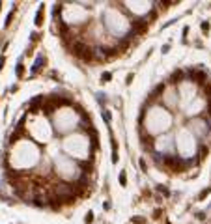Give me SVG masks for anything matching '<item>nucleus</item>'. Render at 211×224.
I'll list each match as a JSON object with an SVG mask.
<instances>
[{
  "label": "nucleus",
  "mask_w": 211,
  "mask_h": 224,
  "mask_svg": "<svg viewBox=\"0 0 211 224\" xmlns=\"http://www.w3.org/2000/svg\"><path fill=\"white\" fill-rule=\"evenodd\" d=\"M120 183H122V185H125V183H127V177H125V174H123V172L120 174Z\"/></svg>",
  "instance_id": "obj_8"
},
{
  "label": "nucleus",
  "mask_w": 211,
  "mask_h": 224,
  "mask_svg": "<svg viewBox=\"0 0 211 224\" xmlns=\"http://www.w3.org/2000/svg\"><path fill=\"white\" fill-rule=\"evenodd\" d=\"M181 79H183V71H174V75H172V79H170V82H174V84H178V82H181Z\"/></svg>",
  "instance_id": "obj_3"
},
{
  "label": "nucleus",
  "mask_w": 211,
  "mask_h": 224,
  "mask_svg": "<svg viewBox=\"0 0 211 224\" xmlns=\"http://www.w3.org/2000/svg\"><path fill=\"white\" fill-rule=\"evenodd\" d=\"M202 32H204V34L209 32V25H207V22H202Z\"/></svg>",
  "instance_id": "obj_9"
},
{
  "label": "nucleus",
  "mask_w": 211,
  "mask_h": 224,
  "mask_svg": "<svg viewBox=\"0 0 211 224\" xmlns=\"http://www.w3.org/2000/svg\"><path fill=\"white\" fill-rule=\"evenodd\" d=\"M92 220H93V215H92V213H88V215H86V222H92Z\"/></svg>",
  "instance_id": "obj_11"
},
{
  "label": "nucleus",
  "mask_w": 211,
  "mask_h": 224,
  "mask_svg": "<svg viewBox=\"0 0 211 224\" xmlns=\"http://www.w3.org/2000/svg\"><path fill=\"white\" fill-rule=\"evenodd\" d=\"M103 118H105L107 122H110V114H108V112H103Z\"/></svg>",
  "instance_id": "obj_12"
},
{
  "label": "nucleus",
  "mask_w": 211,
  "mask_h": 224,
  "mask_svg": "<svg viewBox=\"0 0 211 224\" xmlns=\"http://www.w3.org/2000/svg\"><path fill=\"white\" fill-rule=\"evenodd\" d=\"M43 64H45V58H43V56H39V58H37V62H36V64H34V67H32V71H34V73H36V71H39Z\"/></svg>",
  "instance_id": "obj_5"
},
{
  "label": "nucleus",
  "mask_w": 211,
  "mask_h": 224,
  "mask_svg": "<svg viewBox=\"0 0 211 224\" xmlns=\"http://www.w3.org/2000/svg\"><path fill=\"white\" fill-rule=\"evenodd\" d=\"M17 75H19V77L22 75V65H19V67H17Z\"/></svg>",
  "instance_id": "obj_15"
},
{
  "label": "nucleus",
  "mask_w": 211,
  "mask_h": 224,
  "mask_svg": "<svg viewBox=\"0 0 211 224\" xmlns=\"http://www.w3.org/2000/svg\"><path fill=\"white\" fill-rule=\"evenodd\" d=\"M41 19H43V6L39 8V11H37V15H36V25H41Z\"/></svg>",
  "instance_id": "obj_6"
},
{
  "label": "nucleus",
  "mask_w": 211,
  "mask_h": 224,
  "mask_svg": "<svg viewBox=\"0 0 211 224\" xmlns=\"http://www.w3.org/2000/svg\"><path fill=\"white\" fill-rule=\"evenodd\" d=\"M79 164H80V166H82V168H84V170H88V168H92V166H90V164H88V163H84V161H80V163H79Z\"/></svg>",
  "instance_id": "obj_10"
},
{
  "label": "nucleus",
  "mask_w": 211,
  "mask_h": 224,
  "mask_svg": "<svg viewBox=\"0 0 211 224\" xmlns=\"http://www.w3.org/2000/svg\"><path fill=\"white\" fill-rule=\"evenodd\" d=\"M205 95H207V99H211V82L205 86Z\"/></svg>",
  "instance_id": "obj_7"
},
{
  "label": "nucleus",
  "mask_w": 211,
  "mask_h": 224,
  "mask_svg": "<svg viewBox=\"0 0 211 224\" xmlns=\"http://www.w3.org/2000/svg\"><path fill=\"white\" fill-rule=\"evenodd\" d=\"M209 191H211V189H205V191H204V192L200 194V198H204V196H207V194H209Z\"/></svg>",
  "instance_id": "obj_14"
},
{
  "label": "nucleus",
  "mask_w": 211,
  "mask_h": 224,
  "mask_svg": "<svg viewBox=\"0 0 211 224\" xmlns=\"http://www.w3.org/2000/svg\"><path fill=\"white\" fill-rule=\"evenodd\" d=\"M103 80H110V73H103Z\"/></svg>",
  "instance_id": "obj_13"
},
{
  "label": "nucleus",
  "mask_w": 211,
  "mask_h": 224,
  "mask_svg": "<svg viewBox=\"0 0 211 224\" xmlns=\"http://www.w3.org/2000/svg\"><path fill=\"white\" fill-rule=\"evenodd\" d=\"M58 30H60V34L65 37L67 36V32H69V28H67V25L65 22H62V21H58Z\"/></svg>",
  "instance_id": "obj_4"
},
{
  "label": "nucleus",
  "mask_w": 211,
  "mask_h": 224,
  "mask_svg": "<svg viewBox=\"0 0 211 224\" xmlns=\"http://www.w3.org/2000/svg\"><path fill=\"white\" fill-rule=\"evenodd\" d=\"M73 54L84 62H92L93 58H96V54H93V49L90 47V45L82 43V41H75L73 43Z\"/></svg>",
  "instance_id": "obj_1"
},
{
  "label": "nucleus",
  "mask_w": 211,
  "mask_h": 224,
  "mask_svg": "<svg viewBox=\"0 0 211 224\" xmlns=\"http://www.w3.org/2000/svg\"><path fill=\"white\" fill-rule=\"evenodd\" d=\"M189 77H191L194 82H198V84H204V82H205V73L200 69V67H194V69H189Z\"/></svg>",
  "instance_id": "obj_2"
}]
</instances>
